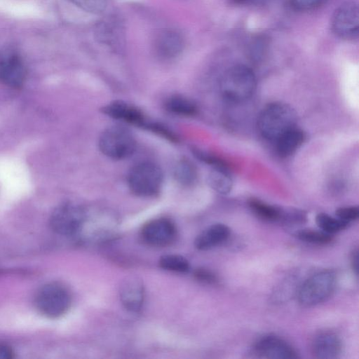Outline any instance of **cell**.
Masks as SVG:
<instances>
[{"label": "cell", "mask_w": 359, "mask_h": 359, "mask_svg": "<svg viewBox=\"0 0 359 359\" xmlns=\"http://www.w3.org/2000/svg\"><path fill=\"white\" fill-rule=\"evenodd\" d=\"M297 114L289 104L275 102L267 104L260 112L257 127L266 139L276 140L283 133L295 127Z\"/></svg>", "instance_id": "6da1fadb"}, {"label": "cell", "mask_w": 359, "mask_h": 359, "mask_svg": "<svg viewBox=\"0 0 359 359\" xmlns=\"http://www.w3.org/2000/svg\"><path fill=\"white\" fill-rule=\"evenodd\" d=\"M256 84L253 71L245 65H238L224 73L220 80V90L226 99L241 102L253 94Z\"/></svg>", "instance_id": "7a4b0ae2"}, {"label": "cell", "mask_w": 359, "mask_h": 359, "mask_svg": "<svg viewBox=\"0 0 359 359\" xmlns=\"http://www.w3.org/2000/svg\"><path fill=\"white\" fill-rule=\"evenodd\" d=\"M130 191L137 196L152 197L160 192L163 183V173L156 163L141 162L130 168L127 177Z\"/></svg>", "instance_id": "3957f363"}, {"label": "cell", "mask_w": 359, "mask_h": 359, "mask_svg": "<svg viewBox=\"0 0 359 359\" xmlns=\"http://www.w3.org/2000/svg\"><path fill=\"white\" fill-rule=\"evenodd\" d=\"M136 145V140L132 132L120 125L105 128L98 139L100 151L114 160L129 158L134 154Z\"/></svg>", "instance_id": "277c9868"}, {"label": "cell", "mask_w": 359, "mask_h": 359, "mask_svg": "<svg viewBox=\"0 0 359 359\" xmlns=\"http://www.w3.org/2000/svg\"><path fill=\"white\" fill-rule=\"evenodd\" d=\"M337 283L334 272L322 271L306 278L297 290L299 302L312 306L326 300L333 292Z\"/></svg>", "instance_id": "5b68a950"}, {"label": "cell", "mask_w": 359, "mask_h": 359, "mask_svg": "<svg viewBox=\"0 0 359 359\" xmlns=\"http://www.w3.org/2000/svg\"><path fill=\"white\" fill-rule=\"evenodd\" d=\"M72 297L62 285L50 283L37 292L35 304L38 311L46 317L55 318L64 315L69 309Z\"/></svg>", "instance_id": "8992f818"}, {"label": "cell", "mask_w": 359, "mask_h": 359, "mask_svg": "<svg viewBox=\"0 0 359 359\" xmlns=\"http://www.w3.org/2000/svg\"><path fill=\"white\" fill-rule=\"evenodd\" d=\"M86 218V211L81 206L67 202L53 210L50 217V225L57 234L72 236L82 229Z\"/></svg>", "instance_id": "52a82bcc"}, {"label": "cell", "mask_w": 359, "mask_h": 359, "mask_svg": "<svg viewBox=\"0 0 359 359\" xmlns=\"http://www.w3.org/2000/svg\"><path fill=\"white\" fill-rule=\"evenodd\" d=\"M331 28L338 37L343 39H357L359 34V8L356 3L346 2L334 12Z\"/></svg>", "instance_id": "ba28073f"}, {"label": "cell", "mask_w": 359, "mask_h": 359, "mask_svg": "<svg viewBox=\"0 0 359 359\" xmlns=\"http://www.w3.org/2000/svg\"><path fill=\"white\" fill-rule=\"evenodd\" d=\"M253 352L259 358L272 359H294L299 355L285 340L275 335L260 338L254 345Z\"/></svg>", "instance_id": "9c48e42d"}, {"label": "cell", "mask_w": 359, "mask_h": 359, "mask_svg": "<svg viewBox=\"0 0 359 359\" xmlns=\"http://www.w3.org/2000/svg\"><path fill=\"white\" fill-rule=\"evenodd\" d=\"M141 236L148 245L163 247L170 245L176 237L175 224L166 218H158L145 224Z\"/></svg>", "instance_id": "30bf717a"}, {"label": "cell", "mask_w": 359, "mask_h": 359, "mask_svg": "<svg viewBox=\"0 0 359 359\" xmlns=\"http://www.w3.org/2000/svg\"><path fill=\"white\" fill-rule=\"evenodd\" d=\"M101 111L108 117L142 128L148 121L139 108L123 100H113L103 106Z\"/></svg>", "instance_id": "8fae6325"}, {"label": "cell", "mask_w": 359, "mask_h": 359, "mask_svg": "<svg viewBox=\"0 0 359 359\" xmlns=\"http://www.w3.org/2000/svg\"><path fill=\"white\" fill-rule=\"evenodd\" d=\"M26 76L20 57L13 53L0 52V81L12 87H19Z\"/></svg>", "instance_id": "7c38bea8"}, {"label": "cell", "mask_w": 359, "mask_h": 359, "mask_svg": "<svg viewBox=\"0 0 359 359\" xmlns=\"http://www.w3.org/2000/svg\"><path fill=\"white\" fill-rule=\"evenodd\" d=\"M120 300L123 307L130 312H138L143 304L144 285L142 280L134 276L126 277L119 288Z\"/></svg>", "instance_id": "4fadbf2b"}, {"label": "cell", "mask_w": 359, "mask_h": 359, "mask_svg": "<svg viewBox=\"0 0 359 359\" xmlns=\"http://www.w3.org/2000/svg\"><path fill=\"white\" fill-rule=\"evenodd\" d=\"M312 353L317 358L334 359L341 353L342 343L340 338L331 332H323L313 339Z\"/></svg>", "instance_id": "5bb4252c"}, {"label": "cell", "mask_w": 359, "mask_h": 359, "mask_svg": "<svg viewBox=\"0 0 359 359\" xmlns=\"http://www.w3.org/2000/svg\"><path fill=\"white\" fill-rule=\"evenodd\" d=\"M156 52L162 59L170 60L177 57L184 47V39L175 29H167L161 32L156 41Z\"/></svg>", "instance_id": "9a60e30c"}, {"label": "cell", "mask_w": 359, "mask_h": 359, "mask_svg": "<svg viewBox=\"0 0 359 359\" xmlns=\"http://www.w3.org/2000/svg\"><path fill=\"white\" fill-rule=\"evenodd\" d=\"M229 236L230 229L226 225L215 224L198 235L194 245L200 250H208L223 243Z\"/></svg>", "instance_id": "2e32d148"}, {"label": "cell", "mask_w": 359, "mask_h": 359, "mask_svg": "<svg viewBox=\"0 0 359 359\" xmlns=\"http://www.w3.org/2000/svg\"><path fill=\"white\" fill-rule=\"evenodd\" d=\"M305 139L304 132L294 127L283 133L276 140V150L280 156L292 155L302 145Z\"/></svg>", "instance_id": "e0dca14e"}, {"label": "cell", "mask_w": 359, "mask_h": 359, "mask_svg": "<svg viewBox=\"0 0 359 359\" xmlns=\"http://www.w3.org/2000/svg\"><path fill=\"white\" fill-rule=\"evenodd\" d=\"M167 111L175 116L191 117L198 112L196 104L190 98L182 95H172L164 102Z\"/></svg>", "instance_id": "ac0fdd59"}, {"label": "cell", "mask_w": 359, "mask_h": 359, "mask_svg": "<svg viewBox=\"0 0 359 359\" xmlns=\"http://www.w3.org/2000/svg\"><path fill=\"white\" fill-rule=\"evenodd\" d=\"M208 183L212 189L221 194H226L231 190L233 181L226 165L212 167Z\"/></svg>", "instance_id": "d6986e66"}, {"label": "cell", "mask_w": 359, "mask_h": 359, "mask_svg": "<svg viewBox=\"0 0 359 359\" xmlns=\"http://www.w3.org/2000/svg\"><path fill=\"white\" fill-rule=\"evenodd\" d=\"M173 176L180 184L189 187L196 182L198 172L191 161L187 158H181L174 165Z\"/></svg>", "instance_id": "ffe728a7"}, {"label": "cell", "mask_w": 359, "mask_h": 359, "mask_svg": "<svg viewBox=\"0 0 359 359\" xmlns=\"http://www.w3.org/2000/svg\"><path fill=\"white\" fill-rule=\"evenodd\" d=\"M248 205L259 217L271 222L280 221L283 212L280 209L255 198L250 199Z\"/></svg>", "instance_id": "44dd1931"}, {"label": "cell", "mask_w": 359, "mask_h": 359, "mask_svg": "<svg viewBox=\"0 0 359 359\" xmlns=\"http://www.w3.org/2000/svg\"><path fill=\"white\" fill-rule=\"evenodd\" d=\"M158 264L162 269L175 272H187L190 269L188 260L179 255H163L161 257Z\"/></svg>", "instance_id": "7402d4cb"}, {"label": "cell", "mask_w": 359, "mask_h": 359, "mask_svg": "<svg viewBox=\"0 0 359 359\" xmlns=\"http://www.w3.org/2000/svg\"><path fill=\"white\" fill-rule=\"evenodd\" d=\"M316 222L321 231L328 234L337 233L346 229L348 224L337 217H333L325 213L318 214Z\"/></svg>", "instance_id": "603a6c76"}, {"label": "cell", "mask_w": 359, "mask_h": 359, "mask_svg": "<svg viewBox=\"0 0 359 359\" xmlns=\"http://www.w3.org/2000/svg\"><path fill=\"white\" fill-rule=\"evenodd\" d=\"M295 236L302 241L316 245H325L332 241L330 234L323 231L304 229L297 231Z\"/></svg>", "instance_id": "cb8c5ba5"}, {"label": "cell", "mask_w": 359, "mask_h": 359, "mask_svg": "<svg viewBox=\"0 0 359 359\" xmlns=\"http://www.w3.org/2000/svg\"><path fill=\"white\" fill-rule=\"evenodd\" d=\"M144 129L152 132L172 142H178L179 137L168 126L163 123L149 120Z\"/></svg>", "instance_id": "d4e9b609"}, {"label": "cell", "mask_w": 359, "mask_h": 359, "mask_svg": "<svg viewBox=\"0 0 359 359\" xmlns=\"http://www.w3.org/2000/svg\"><path fill=\"white\" fill-rule=\"evenodd\" d=\"M83 11L93 13H102L107 8V0H69Z\"/></svg>", "instance_id": "484cf974"}, {"label": "cell", "mask_w": 359, "mask_h": 359, "mask_svg": "<svg viewBox=\"0 0 359 359\" xmlns=\"http://www.w3.org/2000/svg\"><path fill=\"white\" fill-rule=\"evenodd\" d=\"M335 215L339 219L349 224L351 222L358 219L359 208L357 206L340 208L336 210Z\"/></svg>", "instance_id": "4316f807"}, {"label": "cell", "mask_w": 359, "mask_h": 359, "mask_svg": "<svg viewBox=\"0 0 359 359\" xmlns=\"http://www.w3.org/2000/svg\"><path fill=\"white\" fill-rule=\"evenodd\" d=\"M325 0H290V4L293 8L306 11L315 9L320 6Z\"/></svg>", "instance_id": "83f0119b"}, {"label": "cell", "mask_w": 359, "mask_h": 359, "mask_svg": "<svg viewBox=\"0 0 359 359\" xmlns=\"http://www.w3.org/2000/svg\"><path fill=\"white\" fill-rule=\"evenodd\" d=\"M195 276L200 281L206 283H214L217 281V278L212 272L205 269H198L195 272Z\"/></svg>", "instance_id": "f1b7e54d"}, {"label": "cell", "mask_w": 359, "mask_h": 359, "mask_svg": "<svg viewBox=\"0 0 359 359\" xmlns=\"http://www.w3.org/2000/svg\"><path fill=\"white\" fill-rule=\"evenodd\" d=\"M13 357L14 353L9 346L0 344V359H12Z\"/></svg>", "instance_id": "f546056e"}, {"label": "cell", "mask_w": 359, "mask_h": 359, "mask_svg": "<svg viewBox=\"0 0 359 359\" xmlns=\"http://www.w3.org/2000/svg\"><path fill=\"white\" fill-rule=\"evenodd\" d=\"M351 266L352 269L354 271L355 273L358 275V250L355 249L353 251L351 254Z\"/></svg>", "instance_id": "4dcf8cb0"}, {"label": "cell", "mask_w": 359, "mask_h": 359, "mask_svg": "<svg viewBox=\"0 0 359 359\" xmlns=\"http://www.w3.org/2000/svg\"><path fill=\"white\" fill-rule=\"evenodd\" d=\"M236 1H239V2H243V1H248V0H235Z\"/></svg>", "instance_id": "1f68e13d"}]
</instances>
